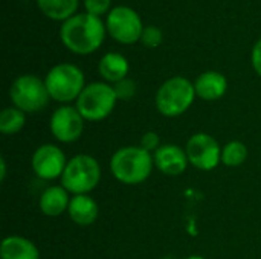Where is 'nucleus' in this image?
<instances>
[{
  "instance_id": "6",
  "label": "nucleus",
  "mask_w": 261,
  "mask_h": 259,
  "mask_svg": "<svg viewBox=\"0 0 261 259\" xmlns=\"http://www.w3.org/2000/svg\"><path fill=\"white\" fill-rule=\"evenodd\" d=\"M118 102L113 85L109 82H90L75 101L76 110L87 122H99L112 114Z\"/></svg>"
},
{
  "instance_id": "7",
  "label": "nucleus",
  "mask_w": 261,
  "mask_h": 259,
  "mask_svg": "<svg viewBox=\"0 0 261 259\" xmlns=\"http://www.w3.org/2000/svg\"><path fill=\"white\" fill-rule=\"evenodd\" d=\"M9 98L12 105L24 113H38L44 110L50 99L44 79L31 73L14 79L9 89Z\"/></svg>"
},
{
  "instance_id": "20",
  "label": "nucleus",
  "mask_w": 261,
  "mask_h": 259,
  "mask_svg": "<svg viewBox=\"0 0 261 259\" xmlns=\"http://www.w3.org/2000/svg\"><path fill=\"white\" fill-rule=\"evenodd\" d=\"M248 159V147L240 140H231L222 147V163L228 168L240 166Z\"/></svg>"
},
{
  "instance_id": "24",
  "label": "nucleus",
  "mask_w": 261,
  "mask_h": 259,
  "mask_svg": "<svg viewBox=\"0 0 261 259\" xmlns=\"http://www.w3.org/2000/svg\"><path fill=\"white\" fill-rule=\"evenodd\" d=\"M112 0H84L86 11L92 15L99 17L101 14H106L110 9Z\"/></svg>"
},
{
  "instance_id": "22",
  "label": "nucleus",
  "mask_w": 261,
  "mask_h": 259,
  "mask_svg": "<svg viewBox=\"0 0 261 259\" xmlns=\"http://www.w3.org/2000/svg\"><path fill=\"white\" fill-rule=\"evenodd\" d=\"M145 47H158L162 43V31L156 26H147L142 31L141 40H139Z\"/></svg>"
},
{
  "instance_id": "3",
  "label": "nucleus",
  "mask_w": 261,
  "mask_h": 259,
  "mask_svg": "<svg viewBox=\"0 0 261 259\" xmlns=\"http://www.w3.org/2000/svg\"><path fill=\"white\" fill-rule=\"evenodd\" d=\"M196 96L194 82L184 76H173L159 87L154 104L162 116L177 118L190 110Z\"/></svg>"
},
{
  "instance_id": "13",
  "label": "nucleus",
  "mask_w": 261,
  "mask_h": 259,
  "mask_svg": "<svg viewBox=\"0 0 261 259\" xmlns=\"http://www.w3.org/2000/svg\"><path fill=\"white\" fill-rule=\"evenodd\" d=\"M194 89L197 98L203 101H217L225 96L228 90V79L223 73L216 70L203 72L194 81Z\"/></svg>"
},
{
  "instance_id": "28",
  "label": "nucleus",
  "mask_w": 261,
  "mask_h": 259,
  "mask_svg": "<svg viewBox=\"0 0 261 259\" xmlns=\"http://www.w3.org/2000/svg\"><path fill=\"white\" fill-rule=\"evenodd\" d=\"M162 259H174L173 256H165V258H162Z\"/></svg>"
},
{
  "instance_id": "26",
  "label": "nucleus",
  "mask_w": 261,
  "mask_h": 259,
  "mask_svg": "<svg viewBox=\"0 0 261 259\" xmlns=\"http://www.w3.org/2000/svg\"><path fill=\"white\" fill-rule=\"evenodd\" d=\"M6 171H8L6 169V160L2 157L0 159V180L2 182H5V179H6Z\"/></svg>"
},
{
  "instance_id": "18",
  "label": "nucleus",
  "mask_w": 261,
  "mask_h": 259,
  "mask_svg": "<svg viewBox=\"0 0 261 259\" xmlns=\"http://www.w3.org/2000/svg\"><path fill=\"white\" fill-rule=\"evenodd\" d=\"M41 12L52 20H63L73 17L78 8V0H37Z\"/></svg>"
},
{
  "instance_id": "23",
  "label": "nucleus",
  "mask_w": 261,
  "mask_h": 259,
  "mask_svg": "<svg viewBox=\"0 0 261 259\" xmlns=\"http://www.w3.org/2000/svg\"><path fill=\"white\" fill-rule=\"evenodd\" d=\"M139 147L153 154L161 147V137H159V134L156 131H147V133H144L142 137H141Z\"/></svg>"
},
{
  "instance_id": "4",
  "label": "nucleus",
  "mask_w": 261,
  "mask_h": 259,
  "mask_svg": "<svg viewBox=\"0 0 261 259\" xmlns=\"http://www.w3.org/2000/svg\"><path fill=\"white\" fill-rule=\"evenodd\" d=\"M101 180V166L90 154H76L67 160L61 186L72 195L90 194Z\"/></svg>"
},
{
  "instance_id": "17",
  "label": "nucleus",
  "mask_w": 261,
  "mask_h": 259,
  "mask_svg": "<svg viewBox=\"0 0 261 259\" xmlns=\"http://www.w3.org/2000/svg\"><path fill=\"white\" fill-rule=\"evenodd\" d=\"M130 70V64L127 58L118 52H109L106 53L98 64V72L101 78L109 84H116L127 78Z\"/></svg>"
},
{
  "instance_id": "16",
  "label": "nucleus",
  "mask_w": 261,
  "mask_h": 259,
  "mask_svg": "<svg viewBox=\"0 0 261 259\" xmlns=\"http://www.w3.org/2000/svg\"><path fill=\"white\" fill-rule=\"evenodd\" d=\"M2 259H40L38 247L28 238L20 235H9L0 246Z\"/></svg>"
},
{
  "instance_id": "2",
  "label": "nucleus",
  "mask_w": 261,
  "mask_h": 259,
  "mask_svg": "<svg viewBox=\"0 0 261 259\" xmlns=\"http://www.w3.org/2000/svg\"><path fill=\"white\" fill-rule=\"evenodd\" d=\"M153 154L139 145H128L116 150L110 159V172L122 185H141L153 172Z\"/></svg>"
},
{
  "instance_id": "11",
  "label": "nucleus",
  "mask_w": 261,
  "mask_h": 259,
  "mask_svg": "<svg viewBox=\"0 0 261 259\" xmlns=\"http://www.w3.org/2000/svg\"><path fill=\"white\" fill-rule=\"evenodd\" d=\"M66 165H67L66 154L60 147L54 143L40 145L31 157V168L34 174L41 180L61 179Z\"/></svg>"
},
{
  "instance_id": "25",
  "label": "nucleus",
  "mask_w": 261,
  "mask_h": 259,
  "mask_svg": "<svg viewBox=\"0 0 261 259\" xmlns=\"http://www.w3.org/2000/svg\"><path fill=\"white\" fill-rule=\"evenodd\" d=\"M251 63H252V67L257 72V75L261 76V38L254 44V47H252Z\"/></svg>"
},
{
  "instance_id": "9",
  "label": "nucleus",
  "mask_w": 261,
  "mask_h": 259,
  "mask_svg": "<svg viewBox=\"0 0 261 259\" xmlns=\"http://www.w3.org/2000/svg\"><path fill=\"white\" fill-rule=\"evenodd\" d=\"M190 165L199 171H213L222 162V148L208 133L193 134L185 147Z\"/></svg>"
},
{
  "instance_id": "5",
  "label": "nucleus",
  "mask_w": 261,
  "mask_h": 259,
  "mask_svg": "<svg viewBox=\"0 0 261 259\" xmlns=\"http://www.w3.org/2000/svg\"><path fill=\"white\" fill-rule=\"evenodd\" d=\"M44 82L50 99L64 105L72 101H76L84 87L87 85L83 70L70 63H61L54 66L47 72Z\"/></svg>"
},
{
  "instance_id": "15",
  "label": "nucleus",
  "mask_w": 261,
  "mask_h": 259,
  "mask_svg": "<svg viewBox=\"0 0 261 259\" xmlns=\"http://www.w3.org/2000/svg\"><path fill=\"white\" fill-rule=\"evenodd\" d=\"M67 214L70 220L78 226H90L96 221L99 215V206L93 197L89 194L73 195L69 203Z\"/></svg>"
},
{
  "instance_id": "14",
  "label": "nucleus",
  "mask_w": 261,
  "mask_h": 259,
  "mask_svg": "<svg viewBox=\"0 0 261 259\" xmlns=\"http://www.w3.org/2000/svg\"><path fill=\"white\" fill-rule=\"evenodd\" d=\"M70 194L61 186V185H55V186H49L46 188L38 200V206L43 215L46 217H60L64 212H67L69 209V203H70Z\"/></svg>"
},
{
  "instance_id": "8",
  "label": "nucleus",
  "mask_w": 261,
  "mask_h": 259,
  "mask_svg": "<svg viewBox=\"0 0 261 259\" xmlns=\"http://www.w3.org/2000/svg\"><path fill=\"white\" fill-rule=\"evenodd\" d=\"M106 27L112 38L122 44H133L141 40L144 26L142 20L128 6H116L107 15Z\"/></svg>"
},
{
  "instance_id": "1",
  "label": "nucleus",
  "mask_w": 261,
  "mask_h": 259,
  "mask_svg": "<svg viewBox=\"0 0 261 259\" xmlns=\"http://www.w3.org/2000/svg\"><path fill=\"white\" fill-rule=\"evenodd\" d=\"M63 44L73 53H93L104 41L106 26L99 17L89 12L76 14L63 21L60 29Z\"/></svg>"
},
{
  "instance_id": "21",
  "label": "nucleus",
  "mask_w": 261,
  "mask_h": 259,
  "mask_svg": "<svg viewBox=\"0 0 261 259\" xmlns=\"http://www.w3.org/2000/svg\"><path fill=\"white\" fill-rule=\"evenodd\" d=\"M113 90L118 101H128L136 95V82L130 78H124L122 81L113 84Z\"/></svg>"
},
{
  "instance_id": "12",
  "label": "nucleus",
  "mask_w": 261,
  "mask_h": 259,
  "mask_svg": "<svg viewBox=\"0 0 261 259\" xmlns=\"http://www.w3.org/2000/svg\"><path fill=\"white\" fill-rule=\"evenodd\" d=\"M154 166L165 176L176 177L187 171L190 160L185 148L176 143H164L153 153Z\"/></svg>"
},
{
  "instance_id": "10",
  "label": "nucleus",
  "mask_w": 261,
  "mask_h": 259,
  "mask_svg": "<svg viewBox=\"0 0 261 259\" xmlns=\"http://www.w3.org/2000/svg\"><path fill=\"white\" fill-rule=\"evenodd\" d=\"M86 119L72 105L58 107L49 121V128L52 136L61 143H73L76 142L84 131Z\"/></svg>"
},
{
  "instance_id": "19",
  "label": "nucleus",
  "mask_w": 261,
  "mask_h": 259,
  "mask_svg": "<svg viewBox=\"0 0 261 259\" xmlns=\"http://www.w3.org/2000/svg\"><path fill=\"white\" fill-rule=\"evenodd\" d=\"M26 124V113L11 105L0 113V133L5 136L17 134L23 130Z\"/></svg>"
},
{
  "instance_id": "27",
  "label": "nucleus",
  "mask_w": 261,
  "mask_h": 259,
  "mask_svg": "<svg viewBox=\"0 0 261 259\" xmlns=\"http://www.w3.org/2000/svg\"><path fill=\"white\" fill-rule=\"evenodd\" d=\"M184 259H205L203 256H199V255H191V256H187V258Z\"/></svg>"
}]
</instances>
